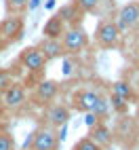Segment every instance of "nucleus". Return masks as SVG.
I'll list each match as a JSON object with an SVG mask.
<instances>
[{"label": "nucleus", "mask_w": 139, "mask_h": 150, "mask_svg": "<svg viewBox=\"0 0 139 150\" xmlns=\"http://www.w3.org/2000/svg\"><path fill=\"white\" fill-rule=\"evenodd\" d=\"M4 131H6V123L0 121V133H4Z\"/></svg>", "instance_id": "b1692460"}, {"label": "nucleus", "mask_w": 139, "mask_h": 150, "mask_svg": "<svg viewBox=\"0 0 139 150\" xmlns=\"http://www.w3.org/2000/svg\"><path fill=\"white\" fill-rule=\"evenodd\" d=\"M122 40V32L118 30L116 21L110 17L101 19L95 28V45L103 51H112V49H118Z\"/></svg>", "instance_id": "f03ea898"}, {"label": "nucleus", "mask_w": 139, "mask_h": 150, "mask_svg": "<svg viewBox=\"0 0 139 150\" xmlns=\"http://www.w3.org/2000/svg\"><path fill=\"white\" fill-rule=\"evenodd\" d=\"M65 21L59 15H55V17H51L48 21L44 23V28H42V34H44V38H59L61 40V36H63V32H65Z\"/></svg>", "instance_id": "4468645a"}, {"label": "nucleus", "mask_w": 139, "mask_h": 150, "mask_svg": "<svg viewBox=\"0 0 139 150\" xmlns=\"http://www.w3.org/2000/svg\"><path fill=\"white\" fill-rule=\"evenodd\" d=\"M88 137H91L95 144H99L103 150H107L114 144V133H112V129L107 127L105 121H97L95 125L88 127Z\"/></svg>", "instance_id": "f8f14e48"}, {"label": "nucleus", "mask_w": 139, "mask_h": 150, "mask_svg": "<svg viewBox=\"0 0 139 150\" xmlns=\"http://www.w3.org/2000/svg\"><path fill=\"white\" fill-rule=\"evenodd\" d=\"M70 116H72V108H70L67 104H63V102H53V104H48L46 110H44V121H46L48 127H53V129L65 127L67 121H70Z\"/></svg>", "instance_id": "1a4fd4ad"}, {"label": "nucleus", "mask_w": 139, "mask_h": 150, "mask_svg": "<svg viewBox=\"0 0 139 150\" xmlns=\"http://www.w3.org/2000/svg\"><path fill=\"white\" fill-rule=\"evenodd\" d=\"M17 62H19V66H21L25 72H29V74H42L44 68H46V64H48L38 47H25L23 51L19 53Z\"/></svg>", "instance_id": "423d86ee"}, {"label": "nucleus", "mask_w": 139, "mask_h": 150, "mask_svg": "<svg viewBox=\"0 0 139 150\" xmlns=\"http://www.w3.org/2000/svg\"><path fill=\"white\" fill-rule=\"evenodd\" d=\"M133 87H135V93H137V99H139V78H137V83H135Z\"/></svg>", "instance_id": "a878e982"}, {"label": "nucleus", "mask_w": 139, "mask_h": 150, "mask_svg": "<svg viewBox=\"0 0 139 150\" xmlns=\"http://www.w3.org/2000/svg\"><path fill=\"white\" fill-rule=\"evenodd\" d=\"M133 64H135V68L139 70V51L135 53V57H133Z\"/></svg>", "instance_id": "5701e85b"}, {"label": "nucleus", "mask_w": 139, "mask_h": 150, "mask_svg": "<svg viewBox=\"0 0 139 150\" xmlns=\"http://www.w3.org/2000/svg\"><path fill=\"white\" fill-rule=\"evenodd\" d=\"M0 150H17V139L8 129L4 133H0Z\"/></svg>", "instance_id": "412c9836"}, {"label": "nucleus", "mask_w": 139, "mask_h": 150, "mask_svg": "<svg viewBox=\"0 0 139 150\" xmlns=\"http://www.w3.org/2000/svg\"><path fill=\"white\" fill-rule=\"evenodd\" d=\"M4 114V104H2V95H0V116Z\"/></svg>", "instance_id": "393cba45"}, {"label": "nucleus", "mask_w": 139, "mask_h": 150, "mask_svg": "<svg viewBox=\"0 0 139 150\" xmlns=\"http://www.w3.org/2000/svg\"><path fill=\"white\" fill-rule=\"evenodd\" d=\"M72 2L78 6V11L80 13H95L97 11V6L101 4V0H72Z\"/></svg>", "instance_id": "aec40b11"}, {"label": "nucleus", "mask_w": 139, "mask_h": 150, "mask_svg": "<svg viewBox=\"0 0 139 150\" xmlns=\"http://www.w3.org/2000/svg\"><path fill=\"white\" fill-rule=\"evenodd\" d=\"M72 110L76 112H84V114H95L99 121H103L110 106H107V97H103L101 91L97 89H76L72 93Z\"/></svg>", "instance_id": "f257e3e1"}, {"label": "nucleus", "mask_w": 139, "mask_h": 150, "mask_svg": "<svg viewBox=\"0 0 139 150\" xmlns=\"http://www.w3.org/2000/svg\"><path fill=\"white\" fill-rule=\"evenodd\" d=\"M13 83H17L15 72H13V70H8V68H0V95H2Z\"/></svg>", "instance_id": "a211bd4d"}, {"label": "nucleus", "mask_w": 139, "mask_h": 150, "mask_svg": "<svg viewBox=\"0 0 139 150\" xmlns=\"http://www.w3.org/2000/svg\"><path fill=\"white\" fill-rule=\"evenodd\" d=\"M112 93L124 97L128 104H131V102H139V99H137V93H135V87L128 83V81H124V78H120V81H114V83H112Z\"/></svg>", "instance_id": "2eb2a0df"}, {"label": "nucleus", "mask_w": 139, "mask_h": 150, "mask_svg": "<svg viewBox=\"0 0 139 150\" xmlns=\"http://www.w3.org/2000/svg\"><path fill=\"white\" fill-rule=\"evenodd\" d=\"M36 47L42 51V55H44L46 62H53V59H59V57L65 55L63 45H61L59 38H42L40 45H36Z\"/></svg>", "instance_id": "ddd939ff"}, {"label": "nucleus", "mask_w": 139, "mask_h": 150, "mask_svg": "<svg viewBox=\"0 0 139 150\" xmlns=\"http://www.w3.org/2000/svg\"><path fill=\"white\" fill-rule=\"evenodd\" d=\"M4 4H6V11L11 15H21L27 8L29 0H4Z\"/></svg>", "instance_id": "6ab92c4d"}, {"label": "nucleus", "mask_w": 139, "mask_h": 150, "mask_svg": "<svg viewBox=\"0 0 139 150\" xmlns=\"http://www.w3.org/2000/svg\"><path fill=\"white\" fill-rule=\"evenodd\" d=\"M107 106H110L118 116H122V114L128 112V102H126L124 97H120V95H114V93L107 97Z\"/></svg>", "instance_id": "f3484780"}, {"label": "nucleus", "mask_w": 139, "mask_h": 150, "mask_svg": "<svg viewBox=\"0 0 139 150\" xmlns=\"http://www.w3.org/2000/svg\"><path fill=\"white\" fill-rule=\"evenodd\" d=\"M2 104H4V110H11V112L23 108L27 104V91H25V87L21 83H13L2 93Z\"/></svg>", "instance_id": "9b49d317"}, {"label": "nucleus", "mask_w": 139, "mask_h": 150, "mask_svg": "<svg viewBox=\"0 0 139 150\" xmlns=\"http://www.w3.org/2000/svg\"><path fill=\"white\" fill-rule=\"evenodd\" d=\"M135 123H137V127H139V108H137V114H135Z\"/></svg>", "instance_id": "bb28decb"}, {"label": "nucleus", "mask_w": 139, "mask_h": 150, "mask_svg": "<svg viewBox=\"0 0 139 150\" xmlns=\"http://www.w3.org/2000/svg\"><path fill=\"white\" fill-rule=\"evenodd\" d=\"M72 150H103V148L99 146V144H95L88 135H84V137H80V139L72 146Z\"/></svg>", "instance_id": "4be33fe9"}, {"label": "nucleus", "mask_w": 139, "mask_h": 150, "mask_svg": "<svg viewBox=\"0 0 139 150\" xmlns=\"http://www.w3.org/2000/svg\"><path fill=\"white\" fill-rule=\"evenodd\" d=\"M59 89H61V85H59L57 81H53V78H44V81H40V83L34 87L32 102H34L36 106L46 108L48 104L55 102V97L59 95Z\"/></svg>", "instance_id": "6e6552de"}, {"label": "nucleus", "mask_w": 139, "mask_h": 150, "mask_svg": "<svg viewBox=\"0 0 139 150\" xmlns=\"http://www.w3.org/2000/svg\"><path fill=\"white\" fill-rule=\"evenodd\" d=\"M88 42H91L88 32L80 23H78V25H67L63 36H61V45H63L65 55H78V53H82L84 49L88 47Z\"/></svg>", "instance_id": "20e7f679"}, {"label": "nucleus", "mask_w": 139, "mask_h": 150, "mask_svg": "<svg viewBox=\"0 0 139 150\" xmlns=\"http://www.w3.org/2000/svg\"><path fill=\"white\" fill-rule=\"evenodd\" d=\"M137 131H139V127H137V123H135V118L122 114L120 118H118L116 127L112 129V133H114V144H120L122 148H133L135 142H137Z\"/></svg>", "instance_id": "39448f33"}, {"label": "nucleus", "mask_w": 139, "mask_h": 150, "mask_svg": "<svg viewBox=\"0 0 139 150\" xmlns=\"http://www.w3.org/2000/svg\"><path fill=\"white\" fill-rule=\"evenodd\" d=\"M114 21L118 25V30L124 34V32H131L139 25V2L133 0V2H126L118 8V13L114 17Z\"/></svg>", "instance_id": "0eeeda50"}, {"label": "nucleus", "mask_w": 139, "mask_h": 150, "mask_svg": "<svg viewBox=\"0 0 139 150\" xmlns=\"http://www.w3.org/2000/svg\"><path fill=\"white\" fill-rule=\"evenodd\" d=\"M59 144H61V135L57 133V129L40 125L34 129L29 142H25V150H59Z\"/></svg>", "instance_id": "7ed1b4c3"}, {"label": "nucleus", "mask_w": 139, "mask_h": 150, "mask_svg": "<svg viewBox=\"0 0 139 150\" xmlns=\"http://www.w3.org/2000/svg\"><path fill=\"white\" fill-rule=\"evenodd\" d=\"M57 15L65 21V25H78L84 13L78 11V6H76L74 2H70V4H65V6H61V11H59Z\"/></svg>", "instance_id": "dca6fc26"}, {"label": "nucleus", "mask_w": 139, "mask_h": 150, "mask_svg": "<svg viewBox=\"0 0 139 150\" xmlns=\"http://www.w3.org/2000/svg\"><path fill=\"white\" fill-rule=\"evenodd\" d=\"M23 36V19L19 15H8L0 21V38L4 45H13Z\"/></svg>", "instance_id": "9d476101"}]
</instances>
